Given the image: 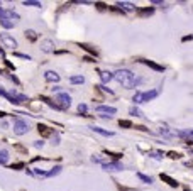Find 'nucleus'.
I'll return each instance as SVG.
<instances>
[{"label": "nucleus", "mask_w": 193, "mask_h": 191, "mask_svg": "<svg viewBox=\"0 0 193 191\" xmlns=\"http://www.w3.org/2000/svg\"><path fill=\"white\" fill-rule=\"evenodd\" d=\"M114 78H115V80L119 81L126 90H134V88H137L139 83H141V78H137L131 70H119V71H115V73H114Z\"/></svg>", "instance_id": "nucleus-1"}, {"label": "nucleus", "mask_w": 193, "mask_h": 191, "mask_svg": "<svg viewBox=\"0 0 193 191\" xmlns=\"http://www.w3.org/2000/svg\"><path fill=\"white\" fill-rule=\"evenodd\" d=\"M14 132H15L17 135H24L29 132V124H27L26 120H22V118H15L14 120Z\"/></svg>", "instance_id": "nucleus-2"}, {"label": "nucleus", "mask_w": 193, "mask_h": 191, "mask_svg": "<svg viewBox=\"0 0 193 191\" xmlns=\"http://www.w3.org/2000/svg\"><path fill=\"white\" fill-rule=\"evenodd\" d=\"M56 102H59V108L64 110V108H70V105H71V96L68 95V93H58L56 95Z\"/></svg>", "instance_id": "nucleus-3"}, {"label": "nucleus", "mask_w": 193, "mask_h": 191, "mask_svg": "<svg viewBox=\"0 0 193 191\" xmlns=\"http://www.w3.org/2000/svg\"><path fill=\"white\" fill-rule=\"evenodd\" d=\"M102 168L107 172H117V171H122L124 169V164H120L119 161H110V163H103Z\"/></svg>", "instance_id": "nucleus-4"}, {"label": "nucleus", "mask_w": 193, "mask_h": 191, "mask_svg": "<svg viewBox=\"0 0 193 191\" xmlns=\"http://www.w3.org/2000/svg\"><path fill=\"white\" fill-rule=\"evenodd\" d=\"M10 20V19H14V20H19L20 19V15L17 12H14V10H10V9H2L0 7V20Z\"/></svg>", "instance_id": "nucleus-5"}, {"label": "nucleus", "mask_w": 193, "mask_h": 191, "mask_svg": "<svg viewBox=\"0 0 193 191\" xmlns=\"http://www.w3.org/2000/svg\"><path fill=\"white\" fill-rule=\"evenodd\" d=\"M0 41L5 44V48H10V49H15L17 48V41L10 34H7V32H2V34H0Z\"/></svg>", "instance_id": "nucleus-6"}, {"label": "nucleus", "mask_w": 193, "mask_h": 191, "mask_svg": "<svg viewBox=\"0 0 193 191\" xmlns=\"http://www.w3.org/2000/svg\"><path fill=\"white\" fill-rule=\"evenodd\" d=\"M98 113H103V115H109V117H112V115L117 113V108L115 107H109V105H98L95 108Z\"/></svg>", "instance_id": "nucleus-7"}, {"label": "nucleus", "mask_w": 193, "mask_h": 191, "mask_svg": "<svg viewBox=\"0 0 193 191\" xmlns=\"http://www.w3.org/2000/svg\"><path fill=\"white\" fill-rule=\"evenodd\" d=\"M117 7H119L120 12H132V10L137 9V7L131 2H117Z\"/></svg>", "instance_id": "nucleus-8"}, {"label": "nucleus", "mask_w": 193, "mask_h": 191, "mask_svg": "<svg viewBox=\"0 0 193 191\" xmlns=\"http://www.w3.org/2000/svg\"><path fill=\"white\" fill-rule=\"evenodd\" d=\"M158 95H159V90H151V91H142V103H146V102H151V100H154Z\"/></svg>", "instance_id": "nucleus-9"}, {"label": "nucleus", "mask_w": 193, "mask_h": 191, "mask_svg": "<svg viewBox=\"0 0 193 191\" xmlns=\"http://www.w3.org/2000/svg\"><path fill=\"white\" fill-rule=\"evenodd\" d=\"M41 49L44 53H54V42L51 39H46V41L41 42Z\"/></svg>", "instance_id": "nucleus-10"}, {"label": "nucleus", "mask_w": 193, "mask_h": 191, "mask_svg": "<svg viewBox=\"0 0 193 191\" xmlns=\"http://www.w3.org/2000/svg\"><path fill=\"white\" fill-rule=\"evenodd\" d=\"M44 80L49 83H58L59 81V74L56 71H46L44 73Z\"/></svg>", "instance_id": "nucleus-11"}, {"label": "nucleus", "mask_w": 193, "mask_h": 191, "mask_svg": "<svg viewBox=\"0 0 193 191\" xmlns=\"http://www.w3.org/2000/svg\"><path fill=\"white\" fill-rule=\"evenodd\" d=\"M141 63H142V64H146V66H149V68H152V70H156V71H164V66H161V64H156L154 61L141 59Z\"/></svg>", "instance_id": "nucleus-12"}, {"label": "nucleus", "mask_w": 193, "mask_h": 191, "mask_svg": "<svg viewBox=\"0 0 193 191\" xmlns=\"http://www.w3.org/2000/svg\"><path fill=\"white\" fill-rule=\"evenodd\" d=\"M100 80H102L103 85H107L109 81L114 80V73H110V71H100Z\"/></svg>", "instance_id": "nucleus-13"}, {"label": "nucleus", "mask_w": 193, "mask_h": 191, "mask_svg": "<svg viewBox=\"0 0 193 191\" xmlns=\"http://www.w3.org/2000/svg\"><path fill=\"white\" fill-rule=\"evenodd\" d=\"M92 130L96 132V134H100V135H105V137H114L115 134L114 132H110V130H105V129H102V127H95V125H92Z\"/></svg>", "instance_id": "nucleus-14"}, {"label": "nucleus", "mask_w": 193, "mask_h": 191, "mask_svg": "<svg viewBox=\"0 0 193 191\" xmlns=\"http://www.w3.org/2000/svg\"><path fill=\"white\" fill-rule=\"evenodd\" d=\"M7 161H9V151H7V149H0V166L7 164Z\"/></svg>", "instance_id": "nucleus-15"}, {"label": "nucleus", "mask_w": 193, "mask_h": 191, "mask_svg": "<svg viewBox=\"0 0 193 191\" xmlns=\"http://www.w3.org/2000/svg\"><path fill=\"white\" fill-rule=\"evenodd\" d=\"M61 166H54V168L51 169V171H48L46 172V178H53V176H56V174H59V172H61Z\"/></svg>", "instance_id": "nucleus-16"}, {"label": "nucleus", "mask_w": 193, "mask_h": 191, "mask_svg": "<svg viewBox=\"0 0 193 191\" xmlns=\"http://www.w3.org/2000/svg\"><path fill=\"white\" fill-rule=\"evenodd\" d=\"M161 179H163V181H166L168 185H169V186H173V188H176V186H178V183L174 181L173 178H169L168 174H161Z\"/></svg>", "instance_id": "nucleus-17"}, {"label": "nucleus", "mask_w": 193, "mask_h": 191, "mask_svg": "<svg viewBox=\"0 0 193 191\" xmlns=\"http://www.w3.org/2000/svg\"><path fill=\"white\" fill-rule=\"evenodd\" d=\"M24 5H29V7H36V9H41L42 3L41 2H36V0H24Z\"/></svg>", "instance_id": "nucleus-18"}, {"label": "nucleus", "mask_w": 193, "mask_h": 191, "mask_svg": "<svg viewBox=\"0 0 193 191\" xmlns=\"http://www.w3.org/2000/svg\"><path fill=\"white\" fill-rule=\"evenodd\" d=\"M132 102H134L135 105H141L142 103V91H135L134 96H132Z\"/></svg>", "instance_id": "nucleus-19"}, {"label": "nucleus", "mask_w": 193, "mask_h": 191, "mask_svg": "<svg viewBox=\"0 0 193 191\" xmlns=\"http://www.w3.org/2000/svg\"><path fill=\"white\" fill-rule=\"evenodd\" d=\"M70 83H73V85H83L85 78L83 76H71L70 78Z\"/></svg>", "instance_id": "nucleus-20"}, {"label": "nucleus", "mask_w": 193, "mask_h": 191, "mask_svg": "<svg viewBox=\"0 0 193 191\" xmlns=\"http://www.w3.org/2000/svg\"><path fill=\"white\" fill-rule=\"evenodd\" d=\"M24 34H26V37L29 39V41H32V42H34L36 39H37V34H36L34 31H31V29H29V31H26V32H24Z\"/></svg>", "instance_id": "nucleus-21"}, {"label": "nucleus", "mask_w": 193, "mask_h": 191, "mask_svg": "<svg viewBox=\"0 0 193 191\" xmlns=\"http://www.w3.org/2000/svg\"><path fill=\"white\" fill-rule=\"evenodd\" d=\"M37 130H39V134H44V135H49V134H53V132L49 130V129L46 127V125H41V124L37 125Z\"/></svg>", "instance_id": "nucleus-22"}, {"label": "nucleus", "mask_w": 193, "mask_h": 191, "mask_svg": "<svg viewBox=\"0 0 193 191\" xmlns=\"http://www.w3.org/2000/svg\"><path fill=\"white\" fill-rule=\"evenodd\" d=\"M0 26L2 27H5V29H12L14 26H15V22H12V20H0Z\"/></svg>", "instance_id": "nucleus-23"}, {"label": "nucleus", "mask_w": 193, "mask_h": 191, "mask_svg": "<svg viewBox=\"0 0 193 191\" xmlns=\"http://www.w3.org/2000/svg\"><path fill=\"white\" fill-rule=\"evenodd\" d=\"M137 178L141 179V181H144V183H148V185H151L152 183V178H149V176H146V174H142V172H137Z\"/></svg>", "instance_id": "nucleus-24"}, {"label": "nucleus", "mask_w": 193, "mask_h": 191, "mask_svg": "<svg viewBox=\"0 0 193 191\" xmlns=\"http://www.w3.org/2000/svg\"><path fill=\"white\" fill-rule=\"evenodd\" d=\"M129 113L131 115H135V117H142V112L137 108V107H132L131 110H129Z\"/></svg>", "instance_id": "nucleus-25"}, {"label": "nucleus", "mask_w": 193, "mask_h": 191, "mask_svg": "<svg viewBox=\"0 0 193 191\" xmlns=\"http://www.w3.org/2000/svg\"><path fill=\"white\" fill-rule=\"evenodd\" d=\"M139 14H141V15H151V14H154V9H152V7H149V9H142V10H139Z\"/></svg>", "instance_id": "nucleus-26"}, {"label": "nucleus", "mask_w": 193, "mask_h": 191, "mask_svg": "<svg viewBox=\"0 0 193 191\" xmlns=\"http://www.w3.org/2000/svg\"><path fill=\"white\" fill-rule=\"evenodd\" d=\"M119 125L124 129H131L132 127V122L131 120H119Z\"/></svg>", "instance_id": "nucleus-27"}, {"label": "nucleus", "mask_w": 193, "mask_h": 191, "mask_svg": "<svg viewBox=\"0 0 193 191\" xmlns=\"http://www.w3.org/2000/svg\"><path fill=\"white\" fill-rule=\"evenodd\" d=\"M148 156L152 157V159H163V152H149Z\"/></svg>", "instance_id": "nucleus-28"}, {"label": "nucleus", "mask_w": 193, "mask_h": 191, "mask_svg": "<svg viewBox=\"0 0 193 191\" xmlns=\"http://www.w3.org/2000/svg\"><path fill=\"white\" fill-rule=\"evenodd\" d=\"M87 110H88V107L85 105V103H80V105H78V112H80V113H87Z\"/></svg>", "instance_id": "nucleus-29"}, {"label": "nucleus", "mask_w": 193, "mask_h": 191, "mask_svg": "<svg viewBox=\"0 0 193 191\" xmlns=\"http://www.w3.org/2000/svg\"><path fill=\"white\" fill-rule=\"evenodd\" d=\"M159 134H161V135H164L166 139H169V137H171V134L168 132V129H161V130H159Z\"/></svg>", "instance_id": "nucleus-30"}, {"label": "nucleus", "mask_w": 193, "mask_h": 191, "mask_svg": "<svg viewBox=\"0 0 193 191\" xmlns=\"http://www.w3.org/2000/svg\"><path fill=\"white\" fill-rule=\"evenodd\" d=\"M24 166H26L24 163H19V164H12V169H15V171H19V169H22Z\"/></svg>", "instance_id": "nucleus-31"}, {"label": "nucleus", "mask_w": 193, "mask_h": 191, "mask_svg": "<svg viewBox=\"0 0 193 191\" xmlns=\"http://www.w3.org/2000/svg\"><path fill=\"white\" fill-rule=\"evenodd\" d=\"M92 161H93V163H100V164H103V161H102V157H100V156H93V157H92Z\"/></svg>", "instance_id": "nucleus-32"}, {"label": "nucleus", "mask_w": 193, "mask_h": 191, "mask_svg": "<svg viewBox=\"0 0 193 191\" xmlns=\"http://www.w3.org/2000/svg\"><path fill=\"white\" fill-rule=\"evenodd\" d=\"M15 56H19V57H22V59H27V61H29V59H31V56H27V54H22V53H15Z\"/></svg>", "instance_id": "nucleus-33"}, {"label": "nucleus", "mask_w": 193, "mask_h": 191, "mask_svg": "<svg viewBox=\"0 0 193 191\" xmlns=\"http://www.w3.org/2000/svg\"><path fill=\"white\" fill-rule=\"evenodd\" d=\"M53 144H59V134H53Z\"/></svg>", "instance_id": "nucleus-34"}, {"label": "nucleus", "mask_w": 193, "mask_h": 191, "mask_svg": "<svg viewBox=\"0 0 193 191\" xmlns=\"http://www.w3.org/2000/svg\"><path fill=\"white\" fill-rule=\"evenodd\" d=\"M168 156H169L171 159H180V154H178V152H169Z\"/></svg>", "instance_id": "nucleus-35"}, {"label": "nucleus", "mask_w": 193, "mask_h": 191, "mask_svg": "<svg viewBox=\"0 0 193 191\" xmlns=\"http://www.w3.org/2000/svg\"><path fill=\"white\" fill-rule=\"evenodd\" d=\"M42 146H44V142H42V140H37V142H34V147H37V149H39V147H42Z\"/></svg>", "instance_id": "nucleus-36"}, {"label": "nucleus", "mask_w": 193, "mask_h": 191, "mask_svg": "<svg viewBox=\"0 0 193 191\" xmlns=\"http://www.w3.org/2000/svg\"><path fill=\"white\" fill-rule=\"evenodd\" d=\"M9 78H10V80H12L14 83H17V85H19V83H20V81H19V80H17V78H15V76H14V74H9Z\"/></svg>", "instance_id": "nucleus-37"}, {"label": "nucleus", "mask_w": 193, "mask_h": 191, "mask_svg": "<svg viewBox=\"0 0 193 191\" xmlns=\"http://www.w3.org/2000/svg\"><path fill=\"white\" fill-rule=\"evenodd\" d=\"M95 5H96V7H98V9H100V10H103V9H105V7H107V5H105V3H95Z\"/></svg>", "instance_id": "nucleus-38"}, {"label": "nucleus", "mask_w": 193, "mask_h": 191, "mask_svg": "<svg viewBox=\"0 0 193 191\" xmlns=\"http://www.w3.org/2000/svg\"><path fill=\"white\" fill-rule=\"evenodd\" d=\"M83 61H88V63H92V61H95V59H93V57H90V56H85Z\"/></svg>", "instance_id": "nucleus-39"}, {"label": "nucleus", "mask_w": 193, "mask_h": 191, "mask_svg": "<svg viewBox=\"0 0 193 191\" xmlns=\"http://www.w3.org/2000/svg\"><path fill=\"white\" fill-rule=\"evenodd\" d=\"M152 3H156V5H161V3H163V0H152Z\"/></svg>", "instance_id": "nucleus-40"}, {"label": "nucleus", "mask_w": 193, "mask_h": 191, "mask_svg": "<svg viewBox=\"0 0 193 191\" xmlns=\"http://www.w3.org/2000/svg\"><path fill=\"white\" fill-rule=\"evenodd\" d=\"M5 115H7L5 112H2V110H0V118H3V117H5Z\"/></svg>", "instance_id": "nucleus-41"}, {"label": "nucleus", "mask_w": 193, "mask_h": 191, "mask_svg": "<svg viewBox=\"0 0 193 191\" xmlns=\"http://www.w3.org/2000/svg\"><path fill=\"white\" fill-rule=\"evenodd\" d=\"M185 191H190V189H188V188H185Z\"/></svg>", "instance_id": "nucleus-42"}]
</instances>
